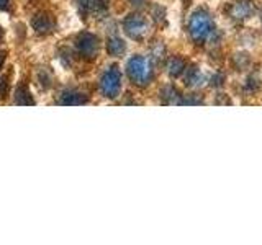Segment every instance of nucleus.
I'll return each mask as SVG.
<instances>
[{"label": "nucleus", "instance_id": "obj_1", "mask_svg": "<svg viewBox=\"0 0 262 245\" xmlns=\"http://www.w3.org/2000/svg\"><path fill=\"white\" fill-rule=\"evenodd\" d=\"M213 33H215V21H213L211 15L205 8L195 10L190 16V20H188V35H190L193 43L195 44L207 43Z\"/></svg>", "mask_w": 262, "mask_h": 245}, {"label": "nucleus", "instance_id": "obj_2", "mask_svg": "<svg viewBox=\"0 0 262 245\" xmlns=\"http://www.w3.org/2000/svg\"><path fill=\"white\" fill-rule=\"evenodd\" d=\"M128 77L138 87H146L152 79V69L149 61L143 56H133L126 65Z\"/></svg>", "mask_w": 262, "mask_h": 245}, {"label": "nucleus", "instance_id": "obj_3", "mask_svg": "<svg viewBox=\"0 0 262 245\" xmlns=\"http://www.w3.org/2000/svg\"><path fill=\"white\" fill-rule=\"evenodd\" d=\"M123 28H125L126 35L135 39V41H141L146 38V35L149 33V23L144 18V16L138 15V13H133L125 18L123 21Z\"/></svg>", "mask_w": 262, "mask_h": 245}, {"label": "nucleus", "instance_id": "obj_4", "mask_svg": "<svg viewBox=\"0 0 262 245\" xmlns=\"http://www.w3.org/2000/svg\"><path fill=\"white\" fill-rule=\"evenodd\" d=\"M100 88L105 96L108 98H117L121 90V72L118 70L117 65L108 67L102 76L100 80Z\"/></svg>", "mask_w": 262, "mask_h": 245}, {"label": "nucleus", "instance_id": "obj_5", "mask_svg": "<svg viewBox=\"0 0 262 245\" xmlns=\"http://www.w3.org/2000/svg\"><path fill=\"white\" fill-rule=\"evenodd\" d=\"M98 38L92 33H82L77 39V51L84 59H94L98 54Z\"/></svg>", "mask_w": 262, "mask_h": 245}, {"label": "nucleus", "instance_id": "obj_6", "mask_svg": "<svg viewBox=\"0 0 262 245\" xmlns=\"http://www.w3.org/2000/svg\"><path fill=\"white\" fill-rule=\"evenodd\" d=\"M228 16L234 21H244L251 18V15L254 13V5L248 0H243V2H234L228 7Z\"/></svg>", "mask_w": 262, "mask_h": 245}, {"label": "nucleus", "instance_id": "obj_7", "mask_svg": "<svg viewBox=\"0 0 262 245\" xmlns=\"http://www.w3.org/2000/svg\"><path fill=\"white\" fill-rule=\"evenodd\" d=\"M31 27L39 35H48V33H51L54 30V20L48 13H38L33 16Z\"/></svg>", "mask_w": 262, "mask_h": 245}, {"label": "nucleus", "instance_id": "obj_8", "mask_svg": "<svg viewBox=\"0 0 262 245\" xmlns=\"http://www.w3.org/2000/svg\"><path fill=\"white\" fill-rule=\"evenodd\" d=\"M59 103L61 105H85L87 103V95L77 92V90H64L59 96Z\"/></svg>", "mask_w": 262, "mask_h": 245}, {"label": "nucleus", "instance_id": "obj_9", "mask_svg": "<svg viewBox=\"0 0 262 245\" xmlns=\"http://www.w3.org/2000/svg\"><path fill=\"white\" fill-rule=\"evenodd\" d=\"M184 72H185L184 80H185V85H187V87H193V88H196V87L203 85L205 76H203V72L200 70L199 65H192V67H188V69L184 70Z\"/></svg>", "mask_w": 262, "mask_h": 245}, {"label": "nucleus", "instance_id": "obj_10", "mask_svg": "<svg viewBox=\"0 0 262 245\" xmlns=\"http://www.w3.org/2000/svg\"><path fill=\"white\" fill-rule=\"evenodd\" d=\"M106 51H108L110 56H123L126 51V44L125 41H123L121 38L118 36H112L108 38V41H106Z\"/></svg>", "mask_w": 262, "mask_h": 245}, {"label": "nucleus", "instance_id": "obj_11", "mask_svg": "<svg viewBox=\"0 0 262 245\" xmlns=\"http://www.w3.org/2000/svg\"><path fill=\"white\" fill-rule=\"evenodd\" d=\"M161 98H162V103H166V105H180V98L182 96H180L176 87L166 85L161 90Z\"/></svg>", "mask_w": 262, "mask_h": 245}, {"label": "nucleus", "instance_id": "obj_12", "mask_svg": "<svg viewBox=\"0 0 262 245\" xmlns=\"http://www.w3.org/2000/svg\"><path fill=\"white\" fill-rule=\"evenodd\" d=\"M185 70V61L182 57H172L167 62V74L170 77H179L182 76Z\"/></svg>", "mask_w": 262, "mask_h": 245}, {"label": "nucleus", "instance_id": "obj_13", "mask_svg": "<svg viewBox=\"0 0 262 245\" xmlns=\"http://www.w3.org/2000/svg\"><path fill=\"white\" fill-rule=\"evenodd\" d=\"M15 102H16V105H21V106H31V105H35V100H33L30 90L25 87V85H20L18 88H16Z\"/></svg>", "mask_w": 262, "mask_h": 245}, {"label": "nucleus", "instance_id": "obj_14", "mask_svg": "<svg viewBox=\"0 0 262 245\" xmlns=\"http://www.w3.org/2000/svg\"><path fill=\"white\" fill-rule=\"evenodd\" d=\"M259 88H260V80L257 76H249L248 79H246V82H244V92L246 93H249V95L257 93Z\"/></svg>", "mask_w": 262, "mask_h": 245}, {"label": "nucleus", "instance_id": "obj_15", "mask_svg": "<svg viewBox=\"0 0 262 245\" xmlns=\"http://www.w3.org/2000/svg\"><path fill=\"white\" fill-rule=\"evenodd\" d=\"M151 13H152L154 21L158 23V24H164V23H166V10H164L161 5H154Z\"/></svg>", "mask_w": 262, "mask_h": 245}, {"label": "nucleus", "instance_id": "obj_16", "mask_svg": "<svg viewBox=\"0 0 262 245\" xmlns=\"http://www.w3.org/2000/svg\"><path fill=\"white\" fill-rule=\"evenodd\" d=\"M234 64H236V67L239 70H244L246 67H249L251 57L246 56V54H237V56H234Z\"/></svg>", "mask_w": 262, "mask_h": 245}, {"label": "nucleus", "instance_id": "obj_17", "mask_svg": "<svg viewBox=\"0 0 262 245\" xmlns=\"http://www.w3.org/2000/svg\"><path fill=\"white\" fill-rule=\"evenodd\" d=\"M90 7H92V10L97 13V15H105L106 13V0H94V2H90Z\"/></svg>", "mask_w": 262, "mask_h": 245}, {"label": "nucleus", "instance_id": "obj_18", "mask_svg": "<svg viewBox=\"0 0 262 245\" xmlns=\"http://www.w3.org/2000/svg\"><path fill=\"white\" fill-rule=\"evenodd\" d=\"M164 56H166V47L162 44H158L156 47H152V59L156 64H161L164 61Z\"/></svg>", "mask_w": 262, "mask_h": 245}, {"label": "nucleus", "instance_id": "obj_19", "mask_svg": "<svg viewBox=\"0 0 262 245\" xmlns=\"http://www.w3.org/2000/svg\"><path fill=\"white\" fill-rule=\"evenodd\" d=\"M76 5H77V10L80 15H87L89 8H90V0H76Z\"/></svg>", "mask_w": 262, "mask_h": 245}, {"label": "nucleus", "instance_id": "obj_20", "mask_svg": "<svg viewBox=\"0 0 262 245\" xmlns=\"http://www.w3.org/2000/svg\"><path fill=\"white\" fill-rule=\"evenodd\" d=\"M8 93V79L0 77V100H4Z\"/></svg>", "mask_w": 262, "mask_h": 245}, {"label": "nucleus", "instance_id": "obj_21", "mask_svg": "<svg viewBox=\"0 0 262 245\" xmlns=\"http://www.w3.org/2000/svg\"><path fill=\"white\" fill-rule=\"evenodd\" d=\"M203 100L200 96H188V98H180V105H202Z\"/></svg>", "mask_w": 262, "mask_h": 245}, {"label": "nucleus", "instance_id": "obj_22", "mask_svg": "<svg viewBox=\"0 0 262 245\" xmlns=\"http://www.w3.org/2000/svg\"><path fill=\"white\" fill-rule=\"evenodd\" d=\"M225 84V76L223 74H215V76L211 77V85L213 87H221Z\"/></svg>", "mask_w": 262, "mask_h": 245}, {"label": "nucleus", "instance_id": "obj_23", "mask_svg": "<svg viewBox=\"0 0 262 245\" xmlns=\"http://www.w3.org/2000/svg\"><path fill=\"white\" fill-rule=\"evenodd\" d=\"M39 80H41V84H43V87H51V77L43 76V70L39 72Z\"/></svg>", "mask_w": 262, "mask_h": 245}, {"label": "nucleus", "instance_id": "obj_24", "mask_svg": "<svg viewBox=\"0 0 262 245\" xmlns=\"http://www.w3.org/2000/svg\"><path fill=\"white\" fill-rule=\"evenodd\" d=\"M216 103H218V105H221V103H223V105H231V100H229V98H226L225 95H223V96L220 95V96H218V100H216Z\"/></svg>", "mask_w": 262, "mask_h": 245}, {"label": "nucleus", "instance_id": "obj_25", "mask_svg": "<svg viewBox=\"0 0 262 245\" xmlns=\"http://www.w3.org/2000/svg\"><path fill=\"white\" fill-rule=\"evenodd\" d=\"M5 57H7V53L5 51H0V69H2V65L5 62Z\"/></svg>", "mask_w": 262, "mask_h": 245}, {"label": "nucleus", "instance_id": "obj_26", "mask_svg": "<svg viewBox=\"0 0 262 245\" xmlns=\"http://www.w3.org/2000/svg\"><path fill=\"white\" fill-rule=\"evenodd\" d=\"M128 2H129L131 5H143V4H144V0H128Z\"/></svg>", "mask_w": 262, "mask_h": 245}, {"label": "nucleus", "instance_id": "obj_27", "mask_svg": "<svg viewBox=\"0 0 262 245\" xmlns=\"http://www.w3.org/2000/svg\"><path fill=\"white\" fill-rule=\"evenodd\" d=\"M7 4H8V0H0V10H4V8L7 7Z\"/></svg>", "mask_w": 262, "mask_h": 245}, {"label": "nucleus", "instance_id": "obj_28", "mask_svg": "<svg viewBox=\"0 0 262 245\" xmlns=\"http://www.w3.org/2000/svg\"><path fill=\"white\" fill-rule=\"evenodd\" d=\"M2 39H4V30L0 28V41H2Z\"/></svg>", "mask_w": 262, "mask_h": 245}, {"label": "nucleus", "instance_id": "obj_29", "mask_svg": "<svg viewBox=\"0 0 262 245\" xmlns=\"http://www.w3.org/2000/svg\"><path fill=\"white\" fill-rule=\"evenodd\" d=\"M190 2H192V0H184V4H185V5H188Z\"/></svg>", "mask_w": 262, "mask_h": 245}, {"label": "nucleus", "instance_id": "obj_30", "mask_svg": "<svg viewBox=\"0 0 262 245\" xmlns=\"http://www.w3.org/2000/svg\"><path fill=\"white\" fill-rule=\"evenodd\" d=\"M259 15H260V23H262V8H260V13Z\"/></svg>", "mask_w": 262, "mask_h": 245}]
</instances>
